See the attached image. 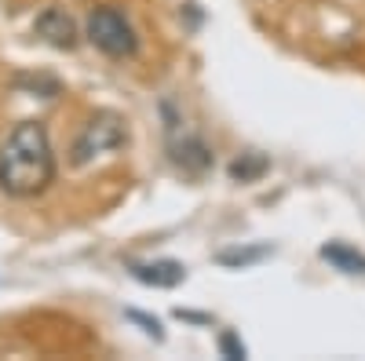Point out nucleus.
Here are the masks:
<instances>
[{"label":"nucleus","mask_w":365,"mask_h":361,"mask_svg":"<svg viewBox=\"0 0 365 361\" xmlns=\"http://www.w3.org/2000/svg\"><path fill=\"white\" fill-rule=\"evenodd\" d=\"M322 259L332 263L336 270H344V274H365V252L344 245V241H332V245L322 248Z\"/></svg>","instance_id":"423d86ee"},{"label":"nucleus","mask_w":365,"mask_h":361,"mask_svg":"<svg viewBox=\"0 0 365 361\" xmlns=\"http://www.w3.org/2000/svg\"><path fill=\"white\" fill-rule=\"evenodd\" d=\"M172 157L175 164H182L187 172H205L212 164V154L201 139H182V142H172Z\"/></svg>","instance_id":"0eeeda50"},{"label":"nucleus","mask_w":365,"mask_h":361,"mask_svg":"<svg viewBox=\"0 0 365 361\" xmlns=\"http://www.w3.org/2000/svg\"><path fill=\"white\" fill-rule=\"evenodd\" d=\"M132 278L150 285V288H175L187 281V266L175 259H154V263H132Z\"/></svg>","instance_id":"39448f33"},{"label":"nucleus","mask_w":365,"mask_h":361,"mask_svg":"<svg viewBox=\"0 0 365 361\" xmlns=\"http://www.w3.org/2000/svg\"><path fill=\"white\" fill-rule=\"evenodd\" d=\"M88 41L110 58H132L139 51V37H135L128 15L113 4H103L88 15Z\"/></svg>","instance_id":"7ed1b4c3"},{"label":"nucleus","mask_w":365,"mask_h":361,"mask_svg":"<svg viewBox=\"0 0 365 361\" xmlns=\"http://www.w3.org/2000/svg\"><path fill=\"white\" fill-rule=\"evenodd\" d=\"M55 183V154L41 120H22L0 146V190L8 197H37Z\"/></svg>","instance_id":"f257e3e1"},{"label":"nucleus","mask_w":365,"mask_h":361,"mask_svg":"<svg viewBox=\"0 0 365 361\" xmlns=\"http://www.w3.org/2000/svg\"><path fill=\"white\" fill-rule=\"evenodd\" d=\"M34 33H37L44 44L58 48V51H73L77 41H81L77 22H73L63 8H44V11L37 15V22H34Z\"/></svg>","instance_id":"20e7f679"},{"label":"nucleus","mask_w":365,"mask_h":361,"mask_svg":"<svg viewBox=\"0 0 365 361\" xmlns=\"http://www.w3.org/2000/svg\"><path fill=\"white\" fill-rule=\"evenodd\" d=\"M263 168H267V161L249 154L245 161H234V164H230V175H234V179H241V183H249V179H256Z\"/></svg>","instance_id":"6e6552de"},{"label":"nucleus","mask_w":365,"mask_h":361,"mask_svg":"<svg viewBox=\"0 0 365 361\" xmlns=\"http://www.w3.org/2000/svg\"><path fill=\"white\" fill-rule=\"evenodd\" d=\"M128 318H132L135 325H143L154 340H161V321H158V318H146V314H139V310H128Z\"/></svg>","instance_id":"9b49d317"},{"label":"nucleus","mask_w":365,"mask_h":361,"mask_svg":"<svg viewBox=\"0 0 365 361\" xmlns=\"http://www.w3.org/2000/svg\"><path fill=\"white\" fill-rule=\"evenodd\" d=\"M125 142H128L125 120H120L117 113H96V117H91L88 125L81 128V135L73 139L70 161H73V168H84V164H91L96 157L117 154Z\"/></svg>","instance_id":"f03ea898"},{"label":"nucleus","mask_w":365,"mask_h":361,"mask_svg":"<svg viewBox=\"0 0 365 361\" xmlns=\"http://www.w3.org/2000/svg\"><path fill=\"white\" fill-rule=\"evenodd\" d=\"M267 256V248H249V252H223L220 256V263H227V266H245V263H256V259H263Z\"/></svg>","instance_id":"1a4fd4ad"},{"label":"nucleus","mask_w":365,"mask_h":361,"mask_svg":"<svg viewBox=\"0 0 365 361\" xmlns=\"http://www.w3.org/2000/svg\"><path fill=\"white\" fill-rule=\"evenodd\" d=\"M220 354L230 357V361H241V357H245V343H241L234 333H223L220 336Z\"/></svg>","instance_id":"9d476101"}]
</instances>
